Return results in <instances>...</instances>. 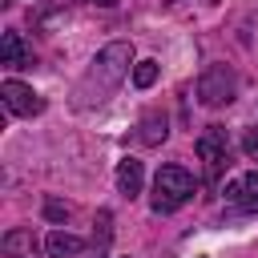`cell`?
<instances>
[{
    "label": "cell",
    "instance_id": "cell-12",
    "mask_svg": "<svg viewBox=\"0 0 258 258\" xmlns=\"http://www.w3.org/2000/svg\"><path fill=\"white\" fill-rule=\"evenodd\" d=\"M153 81H157V60H137L133 64V85L137 89H149Z\"/></svg>",
    "mask_w": 258,
    "mask_h": 258
},
{
    "label": "cell",
    "instance_id": "cell-4",
    "mask_svg": "<svg viewBox=\"0 0 258 258\" xmlns=\"http://www.w3.org/2000/svg\"><path fill=\"white\" fill-rule=\"evenodd\" d=\"M194 149H198V157L206 161L210 181H214V177H222V169L230 165V133H226L222 125H206V129H202V137L194 141Z\"/></svg>",
    "mask_w": 258,
    "mask_h": 258
},
{
    "label": "cell",
    "instance_id": "cell-13",
    "mask_svg": "<svg viewBox=\"0 0 258 258\" xmlns=\"http://www.w3.org/2000/svg\"><path fill=\"white\" fill-rule=\"evenodd\" d=\"M69 214H73L69 202H56V198L44 202V218H48V222H69Z\"/></svg>",
    "mask_w": 258,
    "mask_h": 258
},
{
    "label": "cell",
    "instance_id": "cell-5",
    "mask_svg": "<svg viewBox=\"0 0 258 258\" xmlns=\"http://www.w3.org/2000/svg\"><path fill=\"white\" fill-rule=\"evenodd\" d=\"M0 97H4L8 113H16V117H36V113H44V97H40L32 85L4 81V85H0Z\"/></svg>",
    "mask_w": 258,
    "mask_h": 258
},
{
    "label": "cell",
    "instance_id": "cell-2",
    "mask_svg": "<svg viewBox=\"0 0 258 258\" xmlns=\"http://www.w3.org/2000/svg\"><path fill=\"white\" fill-rule=\"evenodd\" d=\"M194 198V177H189V169L185 165H161L157 169V177H153V210L157 214H173V210H181L185 202Z\"/></svg>",
    "mask_w": 258,
    "mask_h": 258
},
{
    "label": "cell",
    "instance_id": "cell-9",
    "mask_svg": "<svg viewBox=\"0 0 258 258\" xmlns=\"http://www.w3.org/2000/svg\"><path fill=\"white\" fill-rule=\"evenodd\" d=\"M141 181H145L141 161H137V157H125V161L117 165V189H121L125 198H137V194H141Z\"/></svg>",
    "mask_w": 258,
    "mask_h": 258
},
{
    "label": "cell",
    "instance_id": "cell-11",
    "mask_svg": "<svg viewBox=\"0 0 258 258\" xmlns=\"http://www.w3.org/2000/svg\"><path fill=\"white\" fill-rule=\"evenodd\" d=\"M165 137H169L165 117H161V113H145L141 125H137V141H141V145H161Z\"/></svg>",
    "mask_w": 258,
    "mask_h": 258
},
{
    "label": "cell",
    "instance_id": "cell-8",
    "mask_svg": "<svg viewBox=\"0 0 258 258\" xmlns=\"http://www.w3.org/2000/svg\"><path fill=\"white\" fill-rule=\"evenodd\" d=\"M0 250H4L8 258H36V234L24 230V226H16V230H8V234L0 238Z\"/></svg>",
    "mask_w": 258,
    "mask_h": 258
},
{
    "label": "cell",
    "instance_id": "cell-6",
    "mask_svg": "<svg viewBox=\"0 0 258 258\" xmlns=\"http://www.w3.org/2000/svg\"><path fill=\"white\" fill-rule=\"evenodd\" d=\"M226 198H230L242 214H258V169H250L246 177H238L234 185H226Z\"/></svg>",
    "mask_w": 258,
    "mask_h": 258
},
{
    "label": "cell",
    "instance_id": "cell-10",
    "mask_svg": "<svg viewBox=\"0 0 258 258\" xmlns=\"http://www.w3.org/2000/svg\"><path fill=\"white\" fill-rule=\"evenodd\" d=\"M44 246H48L52 258H77V254L85 250V242H81L77 234H69V230H52V234L44 238Z\"/></svg>",
    "mask_w": 258,
    "mask_h": 258
},
{
    "label": "cell",
    "instance_id": "cell-14",
    "mask_svg": "<svg viewBox=\"0 0 258 258\" xmlns=\"http://www.w3.org/2000/svg\"><path fill=\"white\" fill-rule=\"evenodd\" d=\"M242 149H246V157H250V161H258V125L242 133Z\"/></svg>",
    "mask_w": 258,
    "mask_h": 258
},
{
    "label": "cell",
    "instance_id": "cell-1",
    "mask_svg": "<svg viewBox=\"0 0 258 258\" xmlns=\"http://www.w3.org/2000/svg\"><path fill=\"white\" fill-rule=\"evenodd\" d=\"M129 64H133V44H129V40H113V44H105V48L93 56L89 73L81 77V85H77L81 105H101L105 97H113V89L125 81Z\"/></svg>",
    "mask_w": 258,
    "mask_h": 258
},
{
    "label": "cell",
    "instance_id": "cell-7",
    "mask_svg": "<svg viewBox=\"0 0 258 258\" xmlns=\"http://www.w3.org/2000/svg\"><path fill=\"white\" fill-rule=\"evenodd\" d=\"M0 60L8 64V69H24V64H32V52H28V44H24V36L20 32H4L0 36Z\"/></svg>",
    "mask_w": 258,
    "mask_h": 258
},
{
    "label": "cell",
    "instance_id": "cell-3",
    "mask_svg": "<svg viewBox=\"0 0 258 258\" xmlns=\"http://www.w3.org/2000/svg\"><path fill=\"white\" fill-rule=\"evenodd\" d=\"M238 97V77L226 69V64H210L202 77H198V101L206 109H218V105H230Z\"/></svg>",
    "mask_w": 258,
    "mask_h": 258
}]
</instances>
